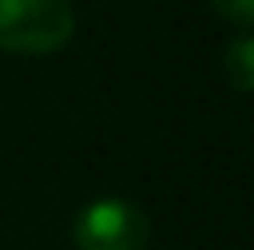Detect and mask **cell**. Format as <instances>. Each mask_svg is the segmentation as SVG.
Instances as JSON below:
<instances>
[{"instance_id":"3","label":"cell","mask_w":254,"mask_h":250,"mask_svg":"<svg viewBox=\"0 0 254 250\" xmlns=\"http://www.w3.org/2000/svg\"><path fill=\"white\" fill-rule=\"evenodd\" d=\"M225 77L236 92H254V33H240L225 48Z\"/></svg>"},{"instance_id":"1","label":"cell","mask_w":254,"mask_h":250,"mask_svg":"<svg viewBox=\"0 0 254 250\" xmlns=\"http://www.w3.org/2000/svg\"><path fill=\"white\" fill-rule=\"evenodd\" d=\"M70 0H0V48L15 55H52L74 37Z\"/></svg>"},{"instance_id":"2","label":"cell","mask_w":254,"mask_h":250,"mask_svg":"<svg viewBox=\"0 0 254 250\" xmlns=\"http://www.w3.org/2000/svg\"><path fill=\"white\" fill-rule=\"evenodd\" d=\"M70 236L77 250H144L151 239V221L136 202L107 195L81 206Z\"/></svg>"},{"instance_id":"4","label":"cell","mask_w":254,"mask_h":250,"mask_svg":"<svg viewBox=\"0 0 254 250\" xmlns=\"http://www.w3.org/2000/svg\"><path fill=\"white\" fill-rule=\"evenodd\" d=\"M210 7L232 26H254V0H210Z\"/></svg>"}]
</instances>
